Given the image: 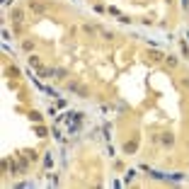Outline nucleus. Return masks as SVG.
I'll return each mask as SVG.
<instances>
[{
  "instance_id": "9d476101",
  "label": "nucleus",
  "mask_w": 189,
  "mask_h": 189,
  "mask_svg": "<svg viewBox=\"0 0 189 189\" xmlns=\"http://www.w3.org/2000/svg\"><path fill=\"white\" fill-rule=\"evenodd\" d=\"M22 46H24V51H32V49H34V44H32V41H24Z\"/></svg>"
},
{
  "instance_id": "20e7f679",
  "label": "nucleus",
  "mask_w": 189,
  "mask_h": 189,
  "mask_svg": "<svg viewBox=\"0 0 189 189\" xmlns=\"http://www.w3.org/2000/svg\"><path fill=\"white\" fill-rule=\"evenodd\" d=\"M29 119L39 124V121H41V114H39V111H29Z\"/></svg>"
},
{
  "instance_id": "423d86ee",
  "label": "nucleus",
  "mask_w": 189,
  "mask_h": 189,
  "mask_svg": "<svg viewBox=\"0 0 189 189\" xmlns=\"http://www.w3.org/2000/svg\"><path fill=\"white\" fill-rule=\"evenodd\" d=\"M165 61L170 63V68H175V66H177V58H172V56H167V58H165Z\"/></svg>"
},
{
  "instance_id": "7ed1b4c3",
  "label": "nucleus",
  "mask_w": 189,
  "mask_h": 189,
  "mask_svg": "<svg viewBox=\"0 0 189 189\" xmlns=\"http://www.w3.org/2000/svg\"><path fill=\"white\" fill-rule=\"evenodd\" d=\"M160 143H162V145H172V143H175V136H172V134H162Z\"/></svg>"
},
{
  "instance_id": "39448f33",
  "label": "nucleus",
  "mask_w": 189,
  "mask_h": 189,
  "mask_svg": "<svg viewBox=\"0 0 189 189\" xmlns=\"http://www.w3.org/2000/svg\"><path fill=\"white\" fill-rule=\"evenodd\" d=\"M29 66L32 68H39V58H36V56H29Z\"/></svg>"
},
{
  "instance_id": "0eeeda50",
  "label": "nucleus",
  "mask_w": 189,
  "mask_h": 189,
  "mask_svg": "<svg viewBox=\"0 0 189 189\" xmlns=\"http://www.w3.org/2000/svg\"><path fill=\"white\" fill-rule=\"evenodd\" d=\"M162 58H165V56L160 51H153V61H162Z\"/></svg>"
},
{
  "instance_id": "1a4fd4ad",
  "label": "nucleus",
  "mask_w": 189,
  "mask_h": 189,
  "mask_svg": "<svg viewBox=\"0 0 189 189\" xmlns=\"http://www.w3.org/2000/svg\"><path fill=\"white\" fill-rule=\"evenodd\" d=\"M44 165H46V167H51V165H53V158H51V155H46V158H44Z\"/></svg>"
},
{
  "instance_id": "9b49d317",
  "label": "nucleus",
  "mask_w": 189,
  "mask_h": 189,
  "mask_svg": "<svg viewBox=\"0 0 189 189\" xmlns=\"http://www.w3.org/2000/svg\"><path fill=\"white\" fill-rule=\"evenodd\" d=\"M182 7H189V0H182Z\"/></svg>"
},
{
  "instance_id": "f8f14e48",
  "label": "nucleus",
  "mask_w": 189,
  "mask_h": 189,
  "mask_svg": "<svg viewBox=\"0 0 189 189\" xmlns=\"http://www.w3.org/2000/svg\"><path fill=\"white\" fill-rule=\"evenodd\" d=\"M3 3H10V0H3Z\"/></svg>"
},
{
  "instance_id": "6e6552de",
  "label": "nucleus",
  "mask_w": 189,
  "mask_h": 189,
  "mask_svg": "<svg viewBox=\"0 0 189 189\" xmlns=\"http://www.w3.org/2000/svg\"><path fill=\"white\" fill-rule=\"evenodd\" d=\"M12 20H22V10H15L12 12Z\"/></svg>"
},
{
  "instance_id": "f257e3e1",
  "label": "nucleus",
  "mask_w": 189,
  "mask_h": 189,
  "mask_svg": "<svg viewBox=\"0 0 189 189\" xmlns=\"http://www.w3.org/2000/svg\"><path fill=\"white\" fill-rule=\"evenodd\" d=\"M68 90H70V92H78L80 97H90V90H87V87H83L80 83H68Z\"/></svg>"
},
{
  "instance_id": "f03ea898",
  "label": "nucleus",
  "mask_w": 189,
  "mask_h": 189,
  "mask_svg": "<svg viewBox=\"0 0 189 189\" xmlns=\"http://www.w3.org/2000/svg\"><path fill=\"white\" fill-rule=\"evenodd\" d=\"M136 148H138V141H126L124 143V153H136Z\"/></svg>"
}]
</instances>
